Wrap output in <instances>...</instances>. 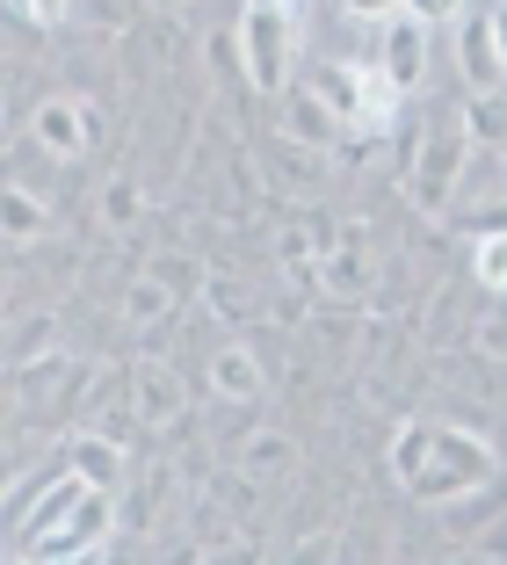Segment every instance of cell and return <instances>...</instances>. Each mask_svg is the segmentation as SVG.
Wrapping results in <instances>:
<instances>
[{"label":"cell","mask_w":507,"mask_h":565,"mask_svg":"<svg viewBox=\"0 0 507 565\" xmlns=\"http://www.w3.org/2000/svg\"><path fill=\"white\" fill-rule=\"evenodd\" d=\"M478 486H493V443L478 428H464V420H435L406 493L427 500V508H442V500H464V493H478Z\"/></svg>","instance_id":"6da1fadb"},{"label":"cell","mask_w":507,"mask_h":565,"mask_svg":"<svg viewBox=\"0 0 507 565\" xmlns=\"http://www.w3.org/2000/svg\"><path fill=\"white\" fill-rule=\"evenodd\" d=\"M291 44H297V36H291V8H254V0H246L240 36H232L246 87H262V95H283V87H291Z\"/></svg>","instance_id":"7a4b0ae2"},{"label":"cell","mask_w":507,"mask_h":565,"mask_svg":"<svg viewBox=\"0 0 507 565\" xmlns=\"http://www.w3.org/2000/svg\"><path fill=\"white\" fill-rule=\"evenodd\" d=\"M464 160H472V138L457 131V117H442L435 131L413 146V167H406V196L421 203V211H442V203L457 196L464 182Z\"/></svg>","instance_id":"3957f363"},{"label":"cell","mask_w":507,"mask_h":565,"mask_svg":"<svg viewBox=\"0 0 507 565\" xmlns=\"http://www.w3.org/2000/svg\"><path fill=\"white\" fill-rule=\"evenodd\" d=\"M116 530V493H102V486H87L81 500H73V515L59 522L51 536H36V544H22L30 558H87V551H102Z\"/></svg>","instance_id":"277c9868"},{"label":"cell","mask_w":507,"mask_h":565,"mask_svg":"<svg viewBox=\"0 0 507 565\" xmlns=\"http://www.w3.org/2000/svg\"><path fill=\"white\" fill-rule=\"evenodd\" d=\"M377 66H384V81H392L399 95H413L421 73H427V22L406 15V8H399L392 22H377Z\"/></svg>","instance_id":"5b68a950"},{"label":"cell","mask_w":507,"mask_h":565,"mask_svg":"<svg viewBox=\"0 0 507 565\" xmlns=\"http://www.w3.org/2000/svg\"><path fill=\"white\" fill-rule=\"evenodd\" d=\"M30 138L51 152V160H81L95 138H87V102H66V95H51L30 109Z\"/></svg>","instance_id":"8992f818"},{"label":"cell","mask_w":507,"mask_h":565,"mask_svg":"<svg viewBox=\"0 0 507 565\" xmlns=\"http://www.w3.org/2000/svg\"><path fill=\"white\" fill-rule=\"evenodd\" d=\"M211 392H218V399H232V406L262 399V392H268L262 355L246 349V341H225V349H211Z\"/></svg>","instance_id":"52a82bcc"},{"label":"cell","mask_w":507,"mask_h":565,"mask_svg":"<svg viewBox=\"0 0 507 565\" xmlns=\"http://www.w3.org/2000/svg\"><path fill=\"white\" fill-rule=\"evenodd\" d=\"M399 102H406V95L384 81V66H377V58H362V66H356V117H348V124H356L362 138H384L399 124Z\"/></svg>","instance_id":"ba28073f"},{"label":"cell","mask_w":507,"mask_h":565,"mask_svg":"<svg viewBox=\"0 0 507 565\" xmlns=\"http://www.w3.org/2000/svg\"><path fill=\"white\" fill-rule=\"evenodd\" d=\"M291 95V117H283V138L305 152H334V138H341V117H334L327 102H319V87H283Z\"/></svg>","instance_id":"9c48e42d"},{"label":"cell","mask_w":507,"mask_h":565,"mask_svg":"<svg viewBox=\"0 0 507 565\" xmlns=\"http://www.w3.org/2000/svg\"><path fill=\"white\" fill-rule=\"evenodd\" d=\"M124 465H131V457H124V443H116V435H73V449H66V471L81 486H102V493H116V486H124Z\"/></svg>","instance_id":"30bf717a"},{"label":"cell","mask_w":507,"mask_h":565,"mask_svg":"<svg viewBox=\"0 0 507 565\" xmlns=\"http://www.w3.org/2000/svg\"><path fill=\"white\" fill-rule=\"evenodd\" d=\"M131 406H138V420H146V428H167V420H181V377L167 363H138L131 370Z\"/></svg>","instance_id":"8fae6325"},{"label":"cell","mask_w":507,"mask_h":565,"mask_svg":"<svg viewBox=\"0 0 507 565\" xmlns=\"http://www.w3.org/2000/svg\"><path fill=\"white\" fill-rule=\"evenodd\" d=\"M464 22V15H457ZM457 58H464V87L472 95H493V87H507V73H500V51H493V30H486V15H472L457 30Z\"/></svg>","instance_id":"7c38bea8"},{"label":"cell","mask_w":507,"mask_h":565,"mask_svg":"<svg viewBox=\"0 0 507 565\" xmlns=\"http://www.w3.org/2000/svg\"><path fill=\"white\" fill-rule=\"evenodd\" d=\"M457 131L472 138V152H478V146H507V95H500V87L464 102V109H457Z\"/></svg>","instance_id":"4fadbf2b"},{"label":"cell","mask_w":507,"mask_h":565,"mask_svg":"<svg viewBox=\"0 0 507 565\" xmlns=\"http://www.w3.org/2000/svg\"><path fill=\"white\" fill-rule=\"evenodd\" d=\"M0 239H15V247L44 239V203H36L22 182H8V189H0Z\"/></svg>","instance_id":"5bb4252c"},{"label":"cell","mask_w":507,"mask_h":565,"mask_svg":"<svg viewBox=\"0 0 507 565\" xmlns=\"http://www.w3.org/2000/svg\"><path fill=\"white\" fill-rule=\"evenodd\" d=\"M427 428H435V420H399V428H392V443H384V465H392V479H399V486H406L413 471H421Z\"/></svg>","instance_id":"9a60e30c"},{"label":"cell","mask_w":507,"mask_h":565,"mask_svg":"<svg viewBox=\"0 0 507 565\" xmlns=\"http://www.w3.org/2000/svg\"><path fill=\"white\" fill-rule=\"evenodd\" d=\"M472 276L486 282V290H507V225L472 233Z\"/></svg>","instance_id":"2e32d148"},{"label":"cell","mask_w":507,"mask_h":565,"mask_svg":"<svg viewBox=\"0 0 507 565\" xmlns=\"http://www.w3.org/2000/svg\"><path fill=\"white\" fill-rule=\"evenodd\" d=\"M240 465H246V471H291V465H297V443L268 428V435H254V443L240 449Z\"/></svg>","instance_id":"e0dca14e"},{"label":"cell","mask_w":507,"mask_h":565,"mask_svg":"<svg viewBox=\"0 0 507 565\" xmlns=\"http://www.w3.org/2000/svg\"><path fill=\"white\" fill-rule=\"evenodd\" d=\"M311 87H319V102H327V109H334V117H356V66H341V58H334V66L327 73H319V81H311Z\"/></svg>","instance_id":"ac0fdd59"},{"label":"cell","mask_w":507,"mask_h":565,"mask_svg":"<svg viewBox=\"0 0 507 565\" xmlns=\"http://www.w3.org/2000/svg\"><path fill=\"white\" fill-rule=\"evenodd\" d=\"M356 247H362V233H348L341 254L319 268V276H327V290H362V254H356Z\"/></svg>","instance_id":"d6986e66"},{"label":"cell","mask_w":507,"mask_h":565,"mask_svg":"<svg viewBox=\"0 0 507 565\" xmlns=\"http://www.w3.org/2000/svg\"><path fill=\"white\" fill-rule=\"evenodd\" d=\"M160 312H167V282H160V276L131 282V298H124V319H131V327H146V319H160Z\"/></svg>","instance_id":"ffe728a7"},{"label":"cell","mask_w":507,"mask_h":565,"mask_svg":"<svg viewBox=\"0 0 507 565\" xmlns=\"http://www.w3.org/2000/svg\"><path fill=\"white\" fill-rule=\"evenodd\" d=\"M44 479H51V471H30V479H15L8 493H0V530H22V515H30V500H36Z\"/></svg>","instance_id":"44dd1931"},{"label":"cell","mask_w":507,"mask_h":565,"mask_svg":"<svg viewBox=\"0 0 507 565\" xmlns=\"http://www.w3.org/2000/svg\"><path fill=\"white\" fill-rule=\"evenodd\" d=\"M138 211H146V196H138V182H109V189H102V217H109V225H131Z\"/></svg>","instance_id":"7402d4cb"},{"label":"cell","mask_w":507,"mask_h":565,"mask_svg":"<svg viewBox=\"0 0 507 565\" xmlns=\"http://www.w3.org/2000/svg\"><path fill=\"white\" fill-rule=\"evenodd\" d=\"M399 8H406V15H421L427 30H442V22H457V15H464V0H399Z\"/></svg>","instance_id":"603a6c76"},{"label":"cell","mask_w":507,"mask_h":565,"mask_svg":"<svg viewBox=\"0 0 507 565\" xmlns=\"http://www.w3.org/2000/svg\"><path fill=\"white\" fill-rule=\"evenodd\" d=\"M341 8H348L356 22H392V15H399V0H341Z\"/></svg>","instance_id":"cb8c5ba5"},{"label":"cell","mask_w":507,"mask_h":565,"mask_svg":"<svg viewBox=\"0 0 507 565\" xmlns=\"http://www.w3.org/2000/svg\"><path fill=\"white\" fill-rule=\"evenodd\" d=\"M15 8H22V15L36 22V30H51V22L66 15V0H15Z\"/></svg>","instance_id":"d4e9b609"},{"label":"cell","mask_w":507,"mask_h":565,"mask_svg":"<svg viewBox=\"0 0 507 565\" xmlns=\"http://www.w3.org/2000/svg\"><path fill=\"white\" fill-rule=\"evenodd\" d=\"M486 30H493V51H500V73H507V0L486 8Z\"/></svg>","instance_id":"484cf974"},{"label":"cell","mask_w":507,"mask_h":565,"mask_svg":"<svg viewBox=\"0 0 507 565\" xmlns=\"http://www.w3.org/2000/svg\"><path fill=\"white\" fill-rule=\"evenodd\" d=\"M254 8H291V0H254Z\"/></svg>","instance_id":"4316f807"},{"label":"cell","mask_w":507,"mask_h":565,"mask_svg":"<svg viewBox=\"0 0 507 565\" xmlns=\"http://www.w3.org/2000/svg\"><path fill=\"white\" fill-rule=\"evenodd\" d=\"M152 8H181V0H152Z\"/></svg>","instance_id":"83f0119b"},{"label":"cell","mask_w":507,"mask_h":565,"mask_svg":"<svg viewBox=\"0 0 507 565\" xmlns=\"http://www.w3.org/2000/svg\"><path fill=\"white\" fill-rule=\"evenodd\" d=\"M0 290H8V282H0Z\"/></svg>","instance_id":"f1b7e54d"},{"label":"cell","mask_w":507,"mask_h":565,"mask_svg":"<svg viewBox=\"0 0 507 565\" xmlns=\"http://www.w3.org/2000/svg\"><path fill=\"white\" fill-rule=\"evenodd\" d=\"M500 203H507V196H500Z\"/></svg>","instance_id":"f546056e"}]
</instances>
